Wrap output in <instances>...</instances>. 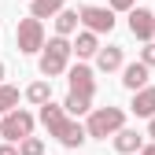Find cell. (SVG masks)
Returning a JSON list of instances; mask_svg holds the SVG:
<instances>
[{"label":"cell","instance_id":"3","mask_svg":"<svg viewBox=\"0 0 155 155\" xmlns=\"http://www.w3.org/2000/svg\"><path fill=\"white\" fill-rule=\"evenodd\" d=\"M122 129H126V111L122 107H92L89 122H85V133L92 140H107Z\"/></svg>","mask_w":155,"mask_h":155},{"label":"cell","instance_id":"1","mask_svg":"<svg viewBox=\"0 0 155 155\" xmlns=\"http://www.w3.org/2000/svg\"><path fill=\"white\" fill-rule=\"evenodd\" d=\"M41 122H45V129H48V137H55L63 148H78V144L89 140L85 126L78 122V118H70L67 107H59V104H45V107H41Z\"/></svg>","mask_w":155,"mask_h":155},{"label":"cell","instance_id":"23","mask_svg":"<svg viewBox=\"0 0 155 155\" xmlns=\"http://www.w3.org/2000/svg\"><path fill=\"white\" fill-rule=\"evenodd\" d=\"M140 155H155V144H144V151Z\"/></svg>","mask_w":155,"mask_h":155},{"label":"cell","instance_id":"14","mask_svg":"<svg viewBox=\"0 0 155 155\" xmlns=\"http://www.w3.org/2000/svg\"><path fill=\"white\" fill-rule=\"evenodd\" d=\"M78 26H81V15H78L74 8H63L59 15H55V37H70Z\"/></svg>","mask_w":155,"mask_h":155},{"label":"cell","instance_id":"20","mask_svg":"<svg viewBox=\"0 0 155 155\" xmlns=\"http://www.w3.org/2000/svg\"><path fill=\"white\" fill-rule=\"evenodd\" d=\"M137 0H111V11H133Z\"/></svg>","mask_w":155,"mask_h":155},{"label":"cell","instance_id":"6","mask_svg":"<svg viewBox=\"0 0 155 155\" xmlns=\"http://www.w3.org/2000/svg\"><path fill=\"white\" fill-rule=\"evenodd\" d=\"M0 137H4V144H22L26 137H33V114L30 111H11L4 114V122H0Z\"/></svg>","mask_w":155,"mask_h":155},{"label":"cell","instance_id":"2","mask_svg":"<svg viewBox=\"0 0 155 155\" xmlns=\"http://www.w3.org/2000/svg\"><path fill=\"white\" fill-rule=\"evenodd\" d=\"M92 96H96V74H92V67H85V63H78V67H70V92H67V114H92Z\"/></svg>","mask_w":155,"mask_h":155},{"label":"cell","instance_id":"24","mask_svg":"<svg viewBox=\"0 0 155 155\" xmlns=\"http://www.w3.org/2000/svg\"><path fill=\"white\" fill-rule=\"evenodd\" d=\"M0 78H4V63H0Z\"/></svg>","mask_w":155,"mask_h":155},{"label":"cell","instance_id":"11","mask_svg":"<svg viewBox=\"0 0 155 155\" xmlns=\"http://www.w3.org/2000/svg\"><path fill=\"white\" fill-rule=\"evenodd\" d=\"M129 111L137 114V118H155V85H148V89H140V92H133Z\"/></svg>","mask_w":155,"mask_h":155},{"label":"cell","instance_id":"9","mask_svg":"<svg viewBox=\"0 0 155 155\" xmlns=\"http://www.w3.org/2000/svg\"><path fill=\"white\" fill-rule=\"evenodd\" d=\"M148 70H151V67H144V63H126V67H122V85H126L129 92L148 89Z\"/></svg>","mask_w":155,"mask_h":155},{"label":"cell","instance_id":"21","mask_svg":"<svg viewBox=\"0 0 155 155\" xmlns=\"http://www.w3.org/2000/svg\"><path fill=\"white\" fill-rule=\"evenodd\" d=\"M0 155H18V144H0Z\"/></svg>","mask_w":155,"mask_h":155},{"label":"cell","instance_id":"15","mask_svg":"<svg viewBox=\"0 0 155 155\" xmlns=\"http://www.w3.org/2000/svg\"><path fill=\"white\" fill-rule=\"evenodd\" d=\"M74 52H78V59H89V55H100V37L81 30L78 33V41H74Z\"/></svg>","mask_w":155,"mask_h":155},{"label":"cell","instance_id":"5","mask_svg":"<svg viewBox=\"0 0 155 155\" xmlns=\"http://www.w3.org/2000/svg\"><path fill=\"white\" fill-rule=\"evenodd\" d=\"M15 45L22 55H33V52H45V26H41V18H18V30H15Z\"/></svg>","mask_w":155,"mask_h":155},{"label":"cell","instance_id":"10","mask_svg":"<svg viewBox=\"0 0 155 155\" xmlns=\"http://www.w3.org/2000/svg\"><path fill=\"white\" fill-rule=\"evenodd\" d=\"M122 67H126L122 45H107V48H100V55H96V70L111 74V70H122Z\"/></svg>","mask_w":155,"mask_h":155},{"label":"cell","instance_id":"4","mask_svg":"<svg viewBox=\"0 0 155 155\" xmlns=\"http://www.w3.org/2000/svg\"><path fill=\"white\" fill-rule=\"evenodd\" d=\"M70 55H74V45L67 37H52L41 52V74L45 78H59L67 67H70Z\"/></svg>","mask_w":155,"mask_h":155},{"label":"cell","instance_id":"7","mask_svg":"<svg viewBox=\"0 0 155 155\" xmlns=\"http://www.w3.org/2000/svg\"><path fill=\"white\" fill-rule=\"evenodd\" d=\"M78 15H81V22L89 33H111L114 30V11L111 8H96V4H85V8H78Z\"/></svg>","mask_w":155,"mask_h":155},{"label":"cell","instance_id":"19","mask_svg":"<svg viewBox=\"0 0 155 155\" xmlns=\"http://www.w3.org/2000/svg\"><path fill=\"white\" fill-rule=\"evenodd\" d=\"M140 63H144V67H155V41L140 48Z\"/></svg>","mask_w":155,"mask_h":155},{"label":"cell","instance_id":"22","mask_svg":"<svg viewBox=\"0 0 155 155\" xmlns=\"http://www.w3.org/2000/svg\"><path fill=\"white\" fill-rule=\"evenodd\" d=\"M148 137H151V144H155V118H148Z\"/></svg>","mask_w":155,"mask_h":155},{"label":"cell","instance_id":"8","mask_svg":"<svg viewBox=\"0 0 155 155\" xmlns=\"http://www.w3.org/2000/svg\"><path fill=\"white\" fill-rule=\"evenodd\" d=\"M129 33L137 37V41H144V45H151L155 41V15L148 11V8H133L129 11Z\"/></svg>","mask_w":155,"mask_h":155},{"label":"cell","instance_id":"18","mask_svg":"<svg viewBox=\"0 0 155 155\" xmlns=\"http://www.w3.org/2000/svg\"><path fill=\"white\" fill-rule=\"evenodd\" d=\"M18 155H45V140L41 137H26L18 144Z\"/></svg>","mask_w":155,"mask_h":155},{"label":"cell","instance_id":"12","mask_svg":"<svg viewBox=\"0 0 155 155\" xmlns=\"http://www.w3.org/2000/svg\"><path fill=\"white\" fill-rule=\"evenodd\" d=\"M26 100H30L33 107H45V104H52V81H45V78L30 81V85H26Z\"/></svg>","mask_w":155,"mask_h":155},{"label":"cell","instance_id":"17","mask_svg":"<svg viewBox=\"0 0 155 155\" xmlns=\"http://www.w3.org/2000/svg\"><path fill=\"white\" fill-rule=\"evenodd\" d=\"M18 107V89L15 85H0V114H11Z\"/></svg>","mask_w":155,"mask_h":155},{"label":"cell","instance_id":"16","mask_svg":"<svg viewBox=\"0 0 155 155\" xmlns=\"http://www.w3.org/2000/svg\"><path fill=\"white\" fill-rule=\"evenodd\" d=\"M63 11V0H30V15L33 18H52Z\"/></svg>","mask_w":155,"mask_h":155},{"label":"cell","instance_id":"13","mask_svg":"<svg viewBox=\"0 0 155 155\" xmlns=\"http://www.w3.org/2000/svg\"><path fill=\"white\" fill-rule=\"evenodd\" d=\"M114 148H118L122 155H133V151H144V137L137 129H122V133H114Z\"/></svg>","mask_w":155,"mask_h":155}]
</instances>
